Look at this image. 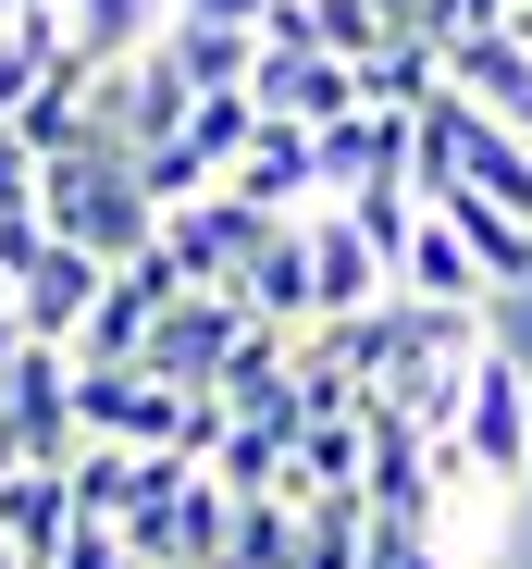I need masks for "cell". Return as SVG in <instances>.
Returning <instances> with one entry per match:
<instances>
[{
	"label": "cell",
	"instance_id": "1",
	"mask_svg": "<svg viewBox=\"0 0 532 569\" xmlns=\"http://www.w3.org/2000/svg\"><path fill=\"white\" fill-rule=\"evenodd\" d=\"M38 223L74 236L87 260H137V248L161 236V211H149V186H137L124 149H62V161H38Z\"/></svg>",
	"mask_w": 532,
	"mask_h": 569
},
{
	"label": "cell",
	"instance_id": "2",
	"mask_svg": "<svg viewBox=\"0 0 532 569\" xmlns=\"http://www.w3.org/2000/svg\"><path fill=\"white\" fill-rule=\"evenodd\" d=\"M0 446L13 458H38V470H62L87 433H74V347H13L0 359Z\"/></svg>",
	"mask_w": 532,
	"mask_h": 569
},
{
	"label": "cell",
	"instance_id": "3",
	"mask_svg": "<svg viewBox=\"0 0 532 569\" xmlns=\"http://www.w3.org/2000/svg\"><path fill=\"white\" fill-rule=\"evenodd\" d=\"M459 458H471V470H495V483H532V359H520V347H483V359H471Z\"/></svg>",
	"mask_w": 532,
	"mask_h": 569
},
{
	"label": "cell",
	"instance_id": "4",
	"mask_svg": "<svg viewBox=\"0 0 532 569\" xmlns=\"http://www.w3.org/2000/svg\"><path fill=\"white\" fill-rule=\"evenodd\" d=\"M285 211H260V199H235V186H211V199H187V211H161V260L187 272V284H235L248 260H260V236H273Z\"/></svg>",
	"mask_w": 532,
	"mask_h": 569
},
{
	"label": "cell",
	"instance_id": "5",
	"mask_svg": "<svg viewBox=\"0 0 532 569\" xmlns=\"http://www.w3.org/2000/svg\"><path fill=\"white\" fill-rule=\"evenodd\" d=\"M173 409H187V385H161L149 359L74 371V433H87V446H173Z\"/></svg>",
	"mask_w": 532,
	"mask_h": 569
},
{
	"label": "cell",
	"instance_id": "6",
	"mask_svg": "<svg viewBox=\"0 0 532 569\" xmlns=\"http://www.w3.org/2000/svg\"><path fill=\"white\" fill-rule=\"evenodd\" d=\"M248 100H260V124H347L360 112V62H334V50H260V74H248Z\"/></svg>",
	"mask_w": 532,
	"mask_h": 569
},
{
	"label": "cell",
	"instance_id": "7",
	"mask_svg": "<svg viewBox=\"0 0 532 569\" xmlns=\"http://www.w3.org/2000/svg\"><path fill=\"white\" fill-rule=\"evenodd\" d=\"M100 284H112V260H87L74 236H50V248L13 272V310H26V335H38V347H74V335H87V310H100Z\"/></svg>",
	"mask_w": 532,
	"mask_h": 569
},
{
	"label": "cell",
	"instance_id": "8",
	"mask_svg": "<svg viewBox=\"0 0 532 569\" xmlns=\"http://www.w3.org/2000/svg\"><path fill=\"white\" fill-rule=\"evenodd\" d=\"M235 335H248V310L223 298V284H187V298H173V310L149 322V347H137V359L161 371V385H211V371H223V347H235Z\"/></svg>",
	"mask_w": 532,
	"mask_h": 569
},
{
	"label": "cell",
	"instance_id": "9",
	"mask_svg": "<svg viewBox=\"0 0 532 569\" xmlns=\"http://www.w3.org/2000/svg\"><path fill=\"white\" fill-rule=\"evenodd\" d=\"M446 87L483 112V124H508L520 149H532V38L520 26H495V38H459L446 50Z\"/></svg>",
	"mask_w": 532,
	"mask_h": 569
},
{
	"label": "cell",
	"instance_id": "10",
	"mask_svg": "<svg viewBox=\"0 0 532 569\" xmlns=\"http://www.w3.org/2000/svg\"><path fill=\"white\" fill-rule=\"evenodd\" d=\"M223 298H235L248 322H273V335H310V322H322V284H310V223H273V236H260V260L223 284Z\"/></svg>",
	"mask_w": 532,
	"mask_h": 569
},
{
	"label": "cell",
	"instance_id": "11",
	"mask_svg": "<svg viewBox=\"0 0 532 569\" xmlns=\"http://www.w3.org/2000/svg\"><path fill=\"white\" fill-rule=\"evenodd\" d=\"M223 186L298 223V211H322V137H310V124H260V137L235 149V173H223Z\"/></svg>",
	"mask_w": 532,
	"mask_h": 569
},
{
	"label": "cell",
	"instance_id": "12",
	"mask_svg": "<svg viewBox=\"0 0 532 569\" xmlns=\"http://www.w3.org/2000/svg\"><path fill=\"white\" fill-rule=\"evenodd\" d=\"M298 223H310V284H322V322H334V310H372V298H397L384 248H372L360 223H347L334 199H322V211H298Z\"/></svg>",
	"mask_w": 532,
	"mask_h": 569
},
{
	"label": "cell",
	"instance_id": "13",
	"mask_svg": "<svg viewBox=\"0 0 532 569\" xmlns=\"http://www.w3.org/2000/svg\"><path fill=\"white\" fill-rule=\"evenodd\" d=\"M360 186H409V112L322 124V199H360Z\"/></svg>",
	"mask_w": 532,
	"mask_h": 569
},
{
	"label": "cell",
	"instance_id": "14",
	"mask_svg": "<svg viewBox=\"0 0 532 569\" xmlns=\"http://www.w3.org/2000/svg\"><path fill=\"white\" fill-rule=\"evenodd\" d=\"M397 298H433V310H495V284H483V260L459 248V223H446V211H421V236L397 248Z\"/></svg>",
	"mask_w": 532,
	"mask_h": 569
},
{
	"label": "cell",
	"instance_id": "15",
	"mask_svg": "<svg viewBox=\"0 0 532 569\" xmlns=\"http://www.w3.org/2000/svg\"><path fill=\"white\" fill-rule=\"evenodd\" d=\"M360 470H372V409H334V421H310V433H298L285 496H298V508H310V496H360Z\"/></svg>",
	"mask_w": 532,
	"mask_h": 569
},
{
	"label": "cell",
	"instance_id": "16",
	"mask_svg": "<svg viewBox=\"0 0 532 569\" xmlns=\"http://www.w3.org/2000/svg\"><path fill=\"white\" fill-rule=\"evenodd\" d=\"M0 532H13L26 569H50V545L74 532V483H62V470H38V458H13V470H0Z\"/></svg>",
	"mask_w": 532,
	"mask_h": 569
},
{
	"label": "cell",
	"instance_id": "17",
	"mask_svg": "<svg viewBox=\"0 0 532 569\" xmlns=\"http://www.w3.org/2000/svg\"><path fill=\"white\" fill-rule=\"evenodd\" d=\"M161 50H173L187 87H248V74H260V26H199V13H173Z\"/></svg>",
	"mask_w": 532,
	"mask_h": 569
},
{
	"label": "cell",
	"instance_id": "18",
	"mask_svg": "<svg viewBox=\"0 0 532 569\" xmlns=\"http://www.w3.org/2000/svg\"><path fill=\"white\" fill-rule=\"evenodd\" d=\"M161 26H173V0H62L74 62H124V50H149Z\"/></svg>",
	"mask_w": 532,
	"mask_h": 569
},
{
	"label": "cell",
	"instance_id": "19",
	"mask_svg": "<svg viewBox=\"0 0 532 569\" xmlns=\"http://www.w3.org/2000/svg\"><path fill=\"white\" fill-rule=\"evenodd\" d=\"M62 483H74V520H124L137 483H149V446H74Z\"/></svg>",
	"mask_w": 532,
	"mask_h": 569
},
{
	"label": "cell",
	"instance_id": "20",
	"mask_svg": "<svg viewBox=\"0 0 532 569\" xmlns=\"http://www.w3.org/2000/svg\"><path fill=\"white\" fill-rule=\"evenodd\" d=\"M433 87H446V50H433V38H397V50L360 62V112H421Z\"/></svg>",
	"mask_w": 532,
	"mask_h": 569
},
{
	"label": "cell",
	"instance_id": "21",
	"mask_svg": "<svg viewBox=\"0 0 532 569\" xmlns=\"http://www.w3.org/2000/svg\"><path fill=\"white\" fill-rule=\"evenodd\" d=\"M260 137V100L248 87H199V112H187V149L211 161V173H235V149Z\"/></svg>",
	"mask_w": 532,
	"mask_h": 569
},
{
	"label": "cell",
	"instance_id": "22",
	"mask_svg": "<svg viewBox=\"0 0 532 569\" xmlns=\"http://www.w3.org/2000/svg\"><path fill=\"white\" fill-rule=\"evenodd\" d=\"M334 211H347V223H360V236L384 248V272H397V248L421 236V186H360V199H334Z\"/></svg>",
	"mask_w": 532,
	"mask_h": 569
},
{
	"label": "cell",
	"instance_id": "23",
	"mask_svg": "<svg viewBox=\"0 0 532 569\" xmlns=\"http://www.w3.org/2000/svg\"><path fill=\"white\" fill-rule=\"evenodd\" d=\"M520 13V0H421V13H409V38H433V50H459V38H495Z\"/></svg>",
	"mask_w": 532,
	"mask_h": 569
},
{
	"label": "cell",
	"instance_id": "24",
	"mask_svg": "<svg viewBox=\"0 0 532 569\" xmlns=\"http://www.w3.org/2000/svg\"><path fill=\"white\" fill-rule=\"evenodd\" d=\"M50 569H137V545H124V520H74L50 545Z\"/></svg>",
	"mask_w": 532,
	"mask_h": 569
},
{
	"label": "cell",
	"instance_id": "25",
	"mask_svg": "<svg viewBox=\"0 0 532 569\" xmlns=\"http://www.w3.org/2000/svg\"><path fill=\"white\" fill-rule=\"evenodd\" d=\"M13 223H38V149L0 124V236H13Z\"/></svg>",
	"mask_w": 532,
	"mask_h": 569
},
{
	"label": "cell",
	"instance_id": "26",
	"mask_svg": "<svg viewBox=\"0 0 532 569\" xmlns=\"http://www.w3.org/2000/svg\"><path fill=\"white\" fill-rule=\"evenodd\" d=\"M173 13H199V26H260L273 0H173Z\"/></svg>",
	"mask_w": 532,
	"mask_h": 569
},
{
	"label": "cell",
	"instance_id": "27",
	"mask_svg": "<svg viewBox=\"0 0 532 569\" xmlns=\"http://www.w3.org/2000/svg\"><path fill=\"white\" fill-rule=\"evenodd\" d=\"M13 347H26V310H13V298H0V359H13Z\"/></svg>",
	"mask_w": 532,
	"mask_h": 569
},
{
	"label": "cell",
	"instance_id": "28",
	"mask_svg": "<svg viewBox=\"0 0 532 569\" xmlns=\"http://www.w3.org/2000/svg\"><path fill=\"white\" fill-rule=\"evenodd\" d=\"M384 13H397V26H409V13H421V0H384Z\"/></svg>",
	"mask_w": 532,
	"mask_h": 569
},
{
	"label": "cell",
	"instance_id": "29",
	"mask_svg": "<svg viewBox=\"0 0 532 569\" xmlns=\"http://www.w3.org/2000/svg\"><path fill=\"white\" fill-rule=\"evenodd\" d=\"M0 569H26V557H13V532H0Z\"/></svg>",
	"mask_w": 532,
	"mask_h": 569
},
{
	"label": "cell",
	"instance_id": "30",
	"mask_svg": "<svg viewBox=\"0 0 532 569\" xmlns=\"http://www.w3.org/2000/svg\"><path fill=\"white\" fill-rule=\"evenodd\" d=\"M508 26H520V38H532V13H508Z\"/></svg>",
	"mask_w": 532,
	"mask_h": 569
}]
</instances>
